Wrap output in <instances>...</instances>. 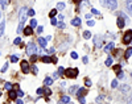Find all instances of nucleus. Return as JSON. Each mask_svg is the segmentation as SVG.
<instances>
[{
  "mask_svg": "<svg viewBox=\"0 0 132 104\" xmlns=\"http://www.w3.org/2000/svg\"><path fill=\"white\" fill-rule=\"evenodd\" d=\"M27 12H28V8L24 7V8H21L20 13H19V28H17V33H22V30H24V22L27 21Z\"/></svg>",
  "mask_w": 132,
  "mask_h": 104,
  "instance_id": "f257e3e1",
  "label": "nucleus"
},
{
  "mask_svg": "<svg viewBox=\"0 0 132 104\" xmlns=\"http://www.w3.org/2000/svg\"><path fill=\"white\" fill-rule=\"evenodd\" d=\"M100 1V4L102 5H104V7H107L108 9H116L118 8V1L116 0H99Z\"/></svg>",
  "mask_w": 132,
  "mask_h": 104,
  "instance_id": "f03ea898",
  "label": "nucleus"
},
{
  "mask_svg": "<svg viewBox=\"0 0 132 104\" xmlns=\"http://www.w3.org/2000/svg\"><path fill=\"white\" fill-rule=\"evenodd\" d=\"M36 53H38L37 52V45L35 44V42H29V44L27 45V54L28 55H35Z\"/></svg>",
  "mask_w": 132,
  "mask_h": 104,
  "instance_id": "7ed1b4c3",
  "label": "nucleus"
},
{
  "mask_svg": "<svg viewBox=\"0 0 132 104\" xmlns=\"http://www.w3.org/2000/svg\"><path fill=\"white\" fill-rule=\"evenodd\" d=\"M65 75H66V78L74 79V78L78 77V69H66L65 70Z\"/></svg>",
  "mask_w": 132,
  "mask_h": 104,
  "instance_id": "20e7f679",
  "label": "nucleus"
},
{
  "mask_svg": "<svg viewBox=\"0 0 132 104\" xmlns=\"http://www.w3.org/2000/svg\"><path fill=\"white\" fill-rule=\"evenodd\" d=\"M132 41V30H127V32L124 33V36H123V42L124 44H130Z\"/></svg>",
  "mask_w": 132,
  "mask_h": 104,
  "instance_id": "39448f33",
  "label": "nucleus"
},
{
  "mask_svg": "<svg viewBox=\"0 0 132 104\" xmlns=\"http://www.w3.org/2000/svg\"><path fill=\"white\" fill-rule=\"evenodd\" d=\"M21 66V71L24 72V74H28V72L30 71V67H29V63L27 62V61H22V62L20 63Z\"/></svg>",
  "mask_w": 132,
  "mask_h": 104,
  "instance_id": "423d86ee",
  "label": "nucleus"
},
{
  "mask_svg": "<svg viewBox=\"0 0 132 104\" xmlns=\"http://www.w3.org/2000/svg\"><path fill=\"white\" fill-rule=\"evenodd\" d=\"M125 7H127L128 15L132 16V0H127V1H125Z\"/></svg>",
  "mask_w": 132,
  "mask_h": 104,
  "instance_id": "0eeeda50",
  "label": "nucleus"
},
{
  "mask_svg": "<svg viewBox=\"0 0 132 104\" xmlns=\"http://www.w3.org/2000/svg\"><path fill=\"white\" fill-rule=\"evenodd\" d=\"M86 94H87L86 88H78V90H77V94H75V95H77L78 98H83Z\"/></svg>",
  "mask_w": 132,
  "mask_h": 104,
  "instance_id": "6e6552de",
  "label": "nucleus"
},
{
  "mask_svg": "<svg viewBox=\"0 0 132 104\" xmlns=\"http://www.w3.org/2000/svg\"><path fill=\"white\" fill-rule=\"evenodd\" d=\"M116 24H118V26H119L120 29H122V28H123V26H124V25H125V19H124V17H120V16H119V17H118V21H116Z\"/></svg>",
  "mask_w": 132,
  "mask_h": 104,
  "instance_id": "1a4fd4ad",
  "label": "nucleus"
},
{
  "mask_svg": "<svg viewBox=\"0 0 132 104\" xmlns=\"http://www.w3.org/2000/svg\"><path fill=\"white\" fill-rule=\"evenodd\" d=\"M22 32H24L25 36H30L33 33V28L32 26H27V28H24V30H22Z\"/></svg>",
  "mask_w": 132,
  "mask_h": 104,
  "instance_id": "9d476101",
  "label": "nucleus"
},
{
  "mask_svg": "<svg viewBox=\"0 0 132 104\" xmlns=\"http://www.w3.org/2000/svg\"><path fill=\"white\" fill-rule=\"evenodd\" d=\"M71 25H74V26H79L81 25V19L79 17H75L71 20Z\"/></svg>",
  "mask_w": 132,
  "mask_h": 104,
  "instance_id": "9b49d317",
  "label": "nucleus"
},
{
  "mask_svg": "<svg viewBox=\"0 0 132 104\" xmlns=\"http://www.w3.org/2000/svg\"><path fill=\"white\" fill-rule=\"evenodd\" d=\"M38 44H40V46H41V47H45V46H46V44H48L46 38L40 37V38H38Z\"/></svg>",
  "mask_w": 132,
  "mask_h": 104,
  "instance_id": "f8f14e48",
  "label": "nucleus"
},
{
  "mask_svg": "<svg viewBox=\"0 0 132 104\" xmlns=\"http://www.w3.org/2000/svg\"><path fill=\"white\" fill-rule=\"evenodd\" d=\"M111 50H114V42H110V44H108L107 46L104 47V52H106V53L111 52Z\"/></svg>",
  "mask_w": 132,
  "mask_h": 104,
  "instance_id": "ddd939ff",
  "label": "nucleus"
},
{
  "mask_svg": "<svg viewBox=\"0 0 132 104\" xmlns=\"http://www.w3.org/2000/svg\"><path fill=\"white\" fill-rule=\"evenodd\" d=\"M16 98H17V92H16V91H13V90H11V91H9V99L15 100Z\"/></svg>",
  "mask_w": 132,
  "mask_h": 104,
  "instance_id": "4468645a",
  "label": "nucleus"
},
{
  "mask_svg": "<svg viewBox=\"0 0 132 104\" xmlns=\"http://www.w3.org/2000/svg\"><path fill=\"white\" fill-rule=\"evenodd\" d=\"M4 28H5V21L3 20L1 22H0V37H1L3 33H4Z\"/></svg>",
  "mask_w": 132,
  "mask_h": 104,
  "instance_id": "2eb2a0df",
  "label": "nucleus"
},
{
  "mask_svg": "<svg viewBox=\"0 0 132 104\" xmlns=\"http://www.w3.org/2000/svg\"><path fill=\"white\" fill-rule=\"evenodd\" d=\"M42 62H45V63H53V59L50 57H48V55H44V57H42Z\"/></svg>",
  "mask_w": 132,
  "mask_h": 104,
  "instance_id": "dca6fc26",
  "label": "nucleus"
},
{
  "mask_svg": "<svg viewBox=\"0 0 132 104\" xmlns=\"http://www.w3.org/2000/svg\"><path fill=\"white\" fill-rule=\"evenodd\" d=\"M131 55H132V49H131V47H128V49L125 50V53H124V57L128 59V58H130Z\"/></svg>",
  "mask_w": 132,
  "mask_h": 104,
  "instance_id": "f3484780",
  "label": "nucleus"
},
{
  "mask_svg": "<svg viewBox=\"0 0 132 104\" xmlns=\"http://www.w3.org/2000/svg\"><path fill=\"white\" fill-rule=\"evenodd\" d=\"M44 83L46 84V86H52V84H53V79H52V78H45Z\"/></svg>",
  "mask_w": 132,
  "mask_h": 104,
  "instance_id": "a211bd4d",
  "label": "nucleus"
},
{
  "mask_svg": "<svg viewBox=\"0 0 132 104\" xmlns=\"http://www.w3.org/2000/svg\"><path fill=\"white\" fill-rule=\"evenodd\" d=\"M120 91H122V92L130 91V86H127V84H123V86H120Z\"/></svg>",
  "mask_w": 132,
  "mask_h": 104,
  "instance_id": "6ab92c4d",
  "label": "nucleus"
},
{
  "mask_svg": "<svg viewBox=\"0 0 132 104\" xmlns=\"http://www.w3.org/2000/svg\"><path fill=\"white\" fill-rule=\"evenodd\" d=\"M61 102H62V103H70V98L69 96H66V95H63V96L62 98H61Z\"/></svg>",
  "mask_w": 132,
  "mask_h": 104,
  "instance_id": "aec40b11",
  "label": "nucleus"
},
{
  "mask_svg": "<svg viewBox=\"0 0 132 104\" xmlns=\"http://www.w3.org/2000/svg\"><path fill=\"white\" fill-rule=\"evenodd\" d=\"M30 71H32L33 72V74H37V72H38V69H37V66H36V65H33V66L32 67H30Z\"/></svg>",
  "mask_w": 132,
  "mask_h": 104,
  "instance_id": "412c9836",
  "label": "nucleus"
},
{
  "mask_svg": "<svg viewBox=\"0 0 132 104\" xmlns=\"http://www.w3.org/2000/svg\"><path fill=\"white\" fill-rule=\"evenodd\" d=\"M104 63H106V66H112V58H111V57H108L107 59H106V62H104Z\"/></svg>",
  "mask_w": 132,
  "mask_h": 104,
  "instance_id": "4be33fe9",
  "label": "nucleus"
},
{
  "mask_svg": "<svg viewBox=\"0 0 132 104\" xmlns=\"http://www.w3.org/2000/svg\"><path fill=\"white\" fill-rule=\"evenodd\" d=\"M83 37H85L86 40H87V38H90V37H91V33H90L89 30H85V32H83Z\"/></svg>",
  "mask_w": 132,
  "mask_h": 104,
  "instance_id": "5701e85b",
  "label": "nucleus"
},
{
  "mask_svg": "<svg viewBox=\"0 0 132 104\" xmlns=\"http://www.w3.org/2000/svg\"><path fill=\"white\" fill-rule=\"evenodd\" d=\"M30 26H32V28H36V26H37V20L32 19V20H30Z\"/></svg>",
  "mask_w": 132,
  "mask_h": 104,
  "instance_id": "b1692460",
  "label": "nucleus"
},
{
  "mask_svg": "<svg viewBox=\"0 0 132 104\" xmlns=\"http://www.w3.org/2000/svg\"><path fill=\"white\" fill-rule=\"evenodd\" d=\"M12 87H13L12 83H5V84H4V88H5V90H9V91L12 90Z\"/></svg>",
  "mask_w": 132,
  "mask_h": 104,
  "instance_id": "393cba45",
  "label": "nucleus"
},
{
  "mask_svg": "<svg viewBox=\"0 0 132 104\" xmlns=\"http://www.w3.org/2000/svg\"><path fill=\"white\" fill-rule=\"evenodd\" d=\"M111 87H112V88H116V87H118V79L112 80V82H111Z\"/></svg>",
  "mask_w": 132,
  "mask_h": 104,
  "instance_id": "a878e982",
  "label": "nucleus"
},
{
  "mask_svg": "<svg viewBox=\"0 0 132 104\" xmlns=\"http://www.w3.org/2000/svg\"><path fill=\"white\" fill-rule=\"evenodd\" d=\"M56 15H57V9H52V11H50V13H49V16H50V17H54V16Z\"/></svg>",
  "mask_w": 132,
  "mask_h": 104,
  "instance_id": "bb28decb",
  "label": "nucleus"
},
{
  "mask_svg": "<svg viewBox=\"0 0 132 104\" xmlns=\"http://www.w3.org/2000/svg\"><path fill=\"white\" fill-rule=\"evenodd\" d=\"M17 61H19V57H17V55H12V57H11V62L15 63V62H17Z\"/></svg>",
  "mask_w": 132,
  "mask_h": 104,
  "instance_id": "cd10ccee",
  "label": "nucleus"
},
{
  "mask_svg": "<svg viewBox=\"0 0 132 104\" xmlns=\"http://www.w3.org/2000/svg\"><path fill=\"white\" fill-rule=\"evenodd\" d=\"M77 90H78V87H77V86H73V87H70L69 91H70V94H74V92L77 91Z\"/></svg>",
  "mask_w": 132,
  "mask_h": 104,
  "instance_id": "c85d7f7f",
  "label": "nucleus"
},
{
  "mask_svg": "<svg viewBox=\"0 0 132 104\" xmlns=\"http://www.w3.org/2000/svg\"><path fill=\"white\" fill-rule=\"evenodd\" d=\"M63 8H65V4H63V3H58L57 4V9H63Z\"/></svg>",
  "mask_w": 132,
  "mask_h": 104,
  "instance_id": "c756f323",
  "label": "nucleus"
},
{
  "mask_svg": "<svg viewBox=\"0 0 132 104\" xmlns=\"http://www.w3.org/2000/svg\"><path fill=\"white\" fill-rule=\"evenodd\" d=\"M27 15H28V16H30V17H33V16H35V11H33V9H28Z\"/></svg>",
  "mask_w": 132,
  "mask_h": 104,
  "instance_id": "7c9ffc66",
  "label": "nucleus"
},
{
  "mask_svg": "<svg viewBox=\"0 0 132 104\" xmlns=\"http://www.w3.org/2000/svg\"><path fill=\"white\" fill-rule=\"evenodd\" d=\"M58 74H60V75H65V69H63V67H60V69H58Z\"/></svg>",
  "mask_w": 132,
  "mask_h": 104,
  "instance_id": "2f4dec72",
  "label": "nucleus"
},
{
  "mask_svg": "<svg viewBox=\"0 0 132 104\" xmlns=\"http://www.w3.org/2000/svg\"><path fill=\"white\" fill-rule=\"evenodd\" d=\"M44 92H45V95H46V96H50V95H52V91H50L49 88H45Z\"/></svg>",
  "mask_w": 132,
  "mask_h": 104,
  "instance_id": "473e14b6",
  "label": "nucleus"
},
{
  "mask_svg": "<svg viewBox=\"0 0 132 104\" xmlns=\"http://www.w3.org/2000/svg\"><path fill=\"white\" fill-rule=\"evenodd\" d=\"M13 42H15V45H20V44H21V38H20V37L15 38V41H13Z\"/></svg>",
  "mask_w": 132,
  "mask_h": 104,
  "instance_id": "72a5a7b5",
  "label": "nucleus"
},
{
  "mask_svg": "<svg viewBox=\"0 0 132 104\" xmlns=\"http://www.w3.org/2000/svg\"><path fill=\"white\" fill-rule=\"evenodd\" d=\"M7 69H8V63H4V66L1 67V72H5V71H7Z\"/></svg>",
  "mask_w": 132,
  "mask_h": 104,
  "instance_id": "f704fd0d",
  "label": "nucleus"
},
{
  "mask_svg": "<svg viewBox=\"0 0 132 104\" xmlns=\"http://www.w3.org/2000/svg\"><path fill=\"white\" fill-rule=\"evenodd\" d=\"M7 3H8V0H0V4H1V7L4 8L5 5H7Z\"/></svg>",
  "mask_w": 132,
  "mask_h": 104,
  "instance_id": "c9c22d12",
  "label": "nucleus"
},
{
  "mask_svg": "<svg viewBox=\"0 0 132 104\" xmlns=\"http://www.w3.org/2000/svg\"><path fill=\"white\" fill-rule=\"evenodd\" d=\"M57 26H58V28H61V29H65V24H63V22H58Z\"/></svg>",
  "mask_w": 132,
  "mask_h": 104,
  "instance_id": "e433bc0d",
  "label": "nucleus"
},
{
  "mask_svg": "<svg viewBox=\"0 0 132 104\" xmlns=\"http://www.w3.org/2000/svg\"><path fill=\"white\" fill-rule=\"evenodd\" d=\"M36 61H37V55H32V57H30V62H36Z\"/></svg>",
  "mask_w": 132,
  "mask_h": 104,
  "instance_id": "4c0bfd02",
  "label": "nucleus"
},
{
  "mask_svg": "<svg viewBox=\"0 0 132 104\" xmlns=\"http://www.w3.org/2000/svg\"><path fill=\"white\" fill-rule=\"evenodd\" d=\"M70 55H71V58H73V59H77V58H78V54H77V53H74V52H73Z\"/></svg>",
  "mask_w": 132,
  "mask_h": 104,
  "instance_id": "58836bf2",
  "label": "nucleus"
},
{
  "mask_svg": "<svg viewBox=\"0 0 132 104\" xmlns=\"http://www.w3.org/2000/svg\"><path fill=\"white\" fill-rule=\"evenodd\" d=\"M87 25H89V26H94V25H95V21L89 20V21H87Z\"/></svg>",
  "mask_w": 132,
  "mask_h": 104,
  "instance_id": "ea45409f",
  "label": "nucleus"
},
{
  "mask_svg": "<svg viewBox=\"0 0 132 104\" xmlns=\"http://www.w3.org/2000/svg\"><path fill=\"white\" fill-rule=\"evenodd\" d=\"M78 100H79V103H81V104H86L85 98H78Z\"/></svg>",
  "mask_w": 132,
  "mask_h": 104,
  "instance_id": "a19ab883",
  "label": "nucleus"
},
{
  "mask_svg": "<svg viewBox=\"0 0 132 104\" xmlns=\"http://www.w3.org/2000/svg\"><path fill=\"white\" fill-rule=\"evenodd\" d=\"M44 32V26H37V33H42Z\"/></svg>",
  "mask_w": 132,
  "mask_h": 104,
  "instance_id": "79ce46f5",
  "label": "nucleus"
},
{
  "mask_svg": "<svg viewBox=\"0 0 132 104\" xmlns=\"http://www.w3.org/2000/svg\"><path fill=\"white\" fill-rule=\"evenodd\" d=\"M123 77H124V74H123V72H122V71H120V70H119V72H118V78H119V79H122Z\"/></svg>",
  "mask_w": 132,
  "mask_h": 104,
  "instance_id": "37998d69",
  "label": "nucleus"
},
{
  "mask_svg": "<svg viewBox=\"0 0 132 104\" xmlns=\"http://www.w3.org/2000/svg\"><path fill=\"white\" fill-rule=\"evenodd\" d=\"M85 84H86L87 87H90V86H91V80H90V79H86V80H85Z\"/></svg>",
  "mask_w": 132,
  "mask_h": 104,
  "instance_id": "c03bdc74",
  "label": "nucleus"
},
{
  "mask_svg": "<svg viewBox=\"0 0 132 104\" xmlns=\"http://www.w3.org/2000/svg\"><path fill=\"white\" fill-rule=\"evenodd\" d=\"M17 96H24V92H22V91H21L20 88L17 90Z\"/></svg>",
  "mask_w": 132,
  "mask_h": 104,
  "instance_id": "a18cd8bd",
  "label": "nucleus"
},
{
  "mask_svg": "<svg viewBox=\"0 0 132 104\" xmlns=\"http://www.w3.org/2000/svg\"><path fill=\"white\" fill-rule=\"evenodd\" d=\"M37 94H38V95H42V94H44V88H38V90H37Z\"/></svg>",
  "mask_w": 132,
  "mask_h": 104,
  "instance_id": "49530a36",
  "label": "nucleus"
},
{
  "mask_svg": "<svg viewBox=\"0 0 132 104\" xmlns=\"http://www.w3.org/2000/svg\"><path fill=\"white\" fill-rule=\"evenodd\" d=\"M53 78H54V79L60 78V74H58V72H53Z\"/></svg>",
  "mask_w": 132,
  "mask_h": 104,
  "instance_id": "de8ad7c7",
  "label": "nucleus"
},
{
  "mask_svg": "<svg viewBox=\"0 0 132 104\" xmlns=\"http://www.w3.org/2000/svg\"><path fill=\"white\" fill-rule=\"evenodd\" d=\"M127 103H128V104H132V94L130 95V98H128V100H127Z\"/></svg>",
  "mask_w": 132,
  "mask_h": 104,
  "instance_id": "09e8293b",
  "label": "nucleus"
},
{
  "mask_svg": "<svg viewBox=\"0 0 132 104\" xmlns=\"http://www.w3.org/2000/svg\"><path fill=\"white\" fill-rule=\"evenodd\" d=\"M50 22H52V25H57V24H58L56 19H52V21H50Z\"/></svg>",
  "mask_w": 132,
  "mask_h": 104,
  "instance_id": "8fccbe9b",
  "label": "nucleus"
},
{
  "mask_svg": "<svg viewBox=\"0 0 132 104\" xmlns=\"http://www.w3.org/2000/svg\"><path fill=\"white\" fill-rule=\"evenodd\" d=\"M91 13H92V15H99V12H98V9H92V11H91Z\"/></svg>",
  "mask_w": 132,
  "mask_h": 104,
  "instance_id": "3c124183",
  "label": "nucleus"
},
{
  "mask_svg": "<svg viewBox=\"0 0 132 104\" xmlns=\"http://www.w3.org/2000/svg\"><path fill=\"white\" fill-rule=\"evenodd\" d=\"M89 62V58L87 57H83V63H87Z\"/></svg>",
  "mask_w": 132,
  "mask_h": 104,
  "instance_id": "603ef678",
  "label": "nucleus"
},
{
  "mask_svg": "<svg viewBox=\"0 0 132 104\" xmlns=\"http://www.w3.org/2000/svg\"><path fill=\"white\" fill-rule=\"evenodd\" d=\"M73 1L77 3V4H81V3H82V0H73Z\"/></svg>",
  "mask_w": 132,
  "mask_h": 104,
  "instance_id": "864d4df0",
  "label": "nucleus"
},
{
  "mask_svg": "<svg viewBox=\"0 0 132 104\" xmlns=\"http://www.w3.org/2000/svg\"><path fill=\"white\" fill-rule=\"evenodd\" d=\"M91 15H92V13H86V19H90V17H91Z\"/></svg>",
  "mask_w": 132,
  "mask_h": 104,
  "instance_id": "5fc2aeb1",
  "label": "nucleus"
},
{
  "mask_svg": "<svg viewBox=\"0 0 132 104\" xmlns=\"http://www.w3.org/2000/svg\"><path fill=\"white\" fill-rule=\"evenodd\" d=\"M114 70H116V71H118V70H120V66H114Z\"/></svg>",
  "mask_w": 132,
  "mask_h": 104,
  "instance_id": "6e6d98bb",
  "label": "nucleus"
},
{
  "mask_svg": "<svg viewBox=\"0 0 132 104\" xmlns=\"http://www.w3.org/2000/svg\"><path fill=\"white\" fill-rule=\"evenodd\" d=\"M16 104H24V103H22V100H20V99H19L17 102H16Z\"/></svg>",
  "mask_w": 132,
  "mask_h": 104,
  "instance_id": "4d7b16f0",
  "label": "nucleus"
},
{
  "mask_svg": "<svg viewBox=\"0 0 132 104\" xmlns=\"http://www.w3.org/2000/svg\"><path fill=\"white\" fill-rule=\"evenodd\" d=\"M0 96H1V91H0Z\"/></svg>",
  "mask_w": 132,
  "mask_h": 104,
  "instance_id": "13d9d810",
  "label": "nucleus"
},
{
  "mask_svg": "<svg viewBox=\"0 0 132 104\" xmlns=\"http://www.w3.org/2000/svg\"><path fill=\"white\" fill-rule=\"evenodd\" d=\"M131 77H132V72H131Z\"/></svg>",
  "mask_w": 132,
  "mask_h": 104,
  "instance_id": "bf43d9fd",
  "label": "nucleus"
},
{
  "mask_svg": "<svg viewBox=\"0 0 132 104\" xmlns=\"http://www.w3.org/2000/svg\"><path fill=\"white\" fill-rule=\"evenodd\" d=\"M103 104H107V103H103Z\"/></svg>",
  "mask_w": 132,
  "mask_h": 104,
  "instance_id": "052dcab7",
  "label": "nucleus"
}]
</instances>
